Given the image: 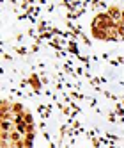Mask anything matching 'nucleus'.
Listing matches in <instances>:
<instances>
[{
	"instance_id": "1",
	"label": "nucleus",
	"mask_w": 124,
	"mask_h": 148,
	"mask_svg": "<svg viewBox=\"0 0 124 148\" xmlns=\"http://www.w3.org/2000/svg\"><path fill=\"white\" fill-rule=\"evenodd\" d=\"M34 141V121L20 103L2 102V148H30Z\"/></svg>"
},
{
	"instance_id": "2",
	"label": "nucleus",
	"mask_w": 124,
	"mask_h": 148,
	"mask_svg": "<svg viewBox=\"0 0 124 148\" xmlns=\"http://www.w3.org/2000/svg\"><path fill=\"white\" fill-rule=\"evenodd\" d=\"M92 36L101 41H113L121 38L119 23L108 13H99L92 22Z\"/></svg>"
}]
</instances>
